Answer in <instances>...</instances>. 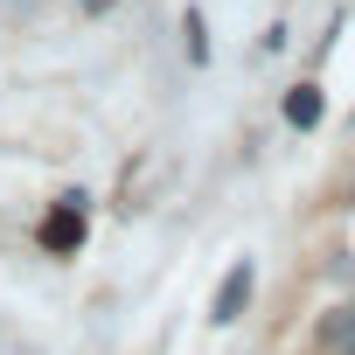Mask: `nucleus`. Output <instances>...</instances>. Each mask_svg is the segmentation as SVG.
Listing matches in <instances>:
<instances>
[{
    "mask_svg": "<svg viewBox=\"0 0 355 355\" xmlns=\"http://www.w3.org/2000/svg\"><path fill=\"white\" fill-rule=\"evenodd\" d=\"M42 244H49V251H77V244H84V196H63V202L42 216Z\"/></svg>",
    "mask_w": 355,
    "mask_h": 355,
    "instance_id": "nucleus-1",
    "label": "nucleus"
},
{
    "mask_svg": "<svg viewBox=\"0 0 355 355\" xmlns=\"http://www.w3.org/2000/svg\"><path fill=\"white\" fill-rule=\"evenodd\" d=\"M251 286H258V279H251V265H230V272H223V286H216V300H209V320H216V327L244 320V306H251Z\"/></svg>",
    "mask_w": 355,
    "mask_h": 355,
    "instance_id": "nucleus-2",
    "label": "nucleus"
},
{
    "mask_svg": "<svg viewBox=\"0 0 355 355\" xmlns=\"http://www.w3.org/2000/svg\"><path fill=\"white\" fill-rule=\"evenodd\" d=\"M286 119L306 132V125H320V84H293L286 91Z\"/></svg>",
    "mask_w": 355,
    "mask_h": 355,
    "instance_id": "nucleus-3",
    "label": "nucleus"
},
{
    "mask_svg": "<svg viewBox=\"0 0 355 355\" xmlns=\"http://www.w3.org/2000/svg\"><path fill=\"white\" fill-rule=\"evenodd\" d=\"M182 35H189V63H209V35H202V15H182Z\"/></svg>",
    "mask_w": 355,
    "mask_h": 355,
    "instance_id": "nucleus-4",
    "label": "nucleus"
},
{
    "mask_svg": "<svg viewBox=\"0 0 355 355\" xmlns=\"http://www.w3.org/2000/svg\"><path fill=\"white\" fill-rule=\"evenodd\" d=\"M348 355H355V341H348Z\"/></svg>",
    "mask_w": 355,
    "mask_h": 355,
    "instance_id": "nucleus-5",
    "label": "nucleus"
}]
</instances>
